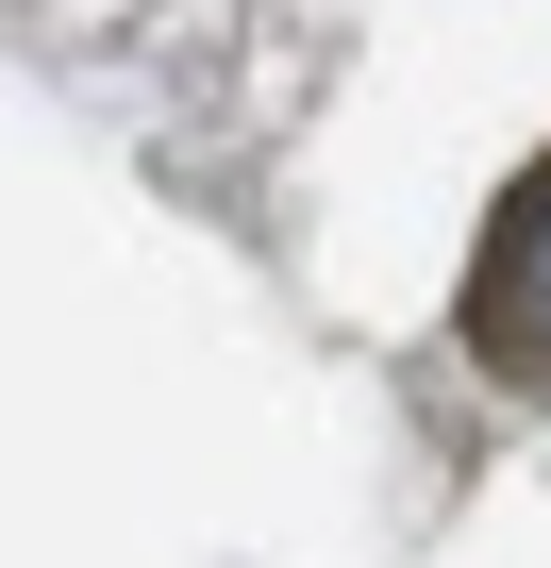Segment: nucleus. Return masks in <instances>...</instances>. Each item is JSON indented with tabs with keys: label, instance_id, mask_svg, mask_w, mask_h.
Masks as SVG:
<instances>
[{
	"label": "nucleus",
	"instance_id": "1",
	"mask_svg": "<svg viewBox=\"0 0 551 568\" xmlns=\"http://www.w3.org/2000/svg\"><path fill=\"white\" fill-rule=\"evenodd\" d=\"M451 335H468L518 402H551V168H518V184H501V217H484V251H468Z\"/></svg>",
	"mask_w": 551,
	"mask_h": 568
}]
</instances>
